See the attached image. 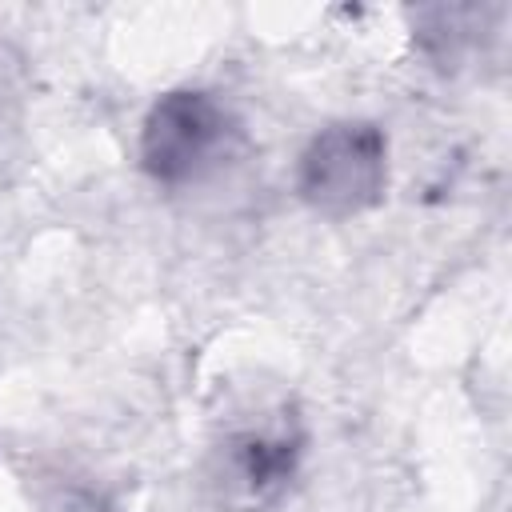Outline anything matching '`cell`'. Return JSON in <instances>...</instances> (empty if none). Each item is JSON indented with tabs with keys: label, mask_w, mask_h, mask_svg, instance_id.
<instances>
[{
	"label": "cell",
	"mask_w": 512,
	"mask_h": 512,
	"mask_svg": "<svg viewBox=\"0 0 512 512\" xmlns=\"http://www.w3.org/2000/svg\"><path fill=\"white\" fill-rule=\"evenodd\" d=\"M240 148V120L224 100L200 88L160 96L140 132V160L156 184L184 188L216 176Z\"/></svg>",
	"instance_id": "1"
},
{
	"label": "cell",
	"mask_w": 512,
	"mask_h": 512,
	"mask_svg": "<svg viewBox=\"0 0 512 512\" xmlns=\"http://www.w3.org/2000/svg\"><path fill=\"white\" fill-rule=\"evenodd\" d=\"M388 184V140L368 120L320 128L296 164V192L320 216H352L380 200Z\"/></svg>",
	"instance_id": "2"
},
{
	"label": "cell",
	"mask_w": 512,
	"mask_h": 512,
	"mask_svg": "<svg viewBox=\"0 0 512 512\" xmlns=\"http://www.w3.org/2000/svg\"><path fill=\"white\" fill-rule=\"evenodd\" d=\"M300 468V432L292 420H248L228 428L208 452V492L228 512H268Z\"/></svg>",
	"instance_id": "3"
}]
</instances>
